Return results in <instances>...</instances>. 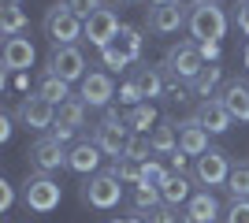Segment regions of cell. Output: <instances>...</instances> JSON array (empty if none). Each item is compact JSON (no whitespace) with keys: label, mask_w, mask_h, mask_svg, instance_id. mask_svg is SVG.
Here are the masks:
<instances>
[{"label":"cell","mask_w":249,"mask_h":223,"mask_svg":"<svg viewBox=\"0 0 249 223\" xmlns=\"http://www.w3.org/2000/svg\"><path fill=\"white\" fill-rule=\"evenodd\" d=\"M190 41H223V34H227V11L219 8V0H205V4H197V8H190Z\"/></svg>","instance_id":"1"},{"label":"cell","mask_w":249,"mask_h":223,"mask_svg":"<svg viewBox=\"0 0 249 223\" xmlns=\"http://www.w3.org/2000/svg\"><path fill=\"white\" fill-rule=\"evenodd\" d=\"M60 201H63V190H60V182L52 179V175L30 171V175L22 179V205H26L30 212L49 216V212L60 208Z\"/></svg>","instance_id":"2"},{"label":"cell","mask_w":249,"mask_h":223,"mask_svg":"<svg viewBox=\"0 0 249 223\" xmlns=\"http://www.w3.org/2000/svg\"><path fill=\"white\" fill-rule=\"evenodd\" d=\"M205 67L208 64H205V56H201V45L197 41H178V45H171L167 56H164L167 78H178V82H186V86L197 82Z\"/></svg>","instance_id":"3"},{"label":"cell","mask_w":249,"mask_h":223,"mask_svg":"<svg viewBox=\"0 0 249 223\" xmlns=\"http://www.w3.org/2000/svg\"><path fill=\"white\" fill-rule=\"evenodd\" d=\"M41 30H45V37H49L52 45H74L78 37H86V22L78 19L71 11V4L63 0V4H52V8L45 11Z\"/></svg>","instance_id":"4"},{"label":"cell","mask_w":249,"mask_h":223,"mask_svg":"<svg viewBox=\"0 0 249 223\" xmlns=\"http://www.w3.org/2000/svg\"><path fill=\"white\" fill-rule=\"evenodd\" d=\"M78 197H82V205H89L97 212H112L115 205L123 201V182L115 179L112 171H97V175H89L82 182Z\"/></svg>","instance_id":"5"},{"label":"cell","mask_w":249,"mask_h":223,"mask_svg":"<svg viewBox=\"0 0 249 223\" xmlns=\"http://www.w3.org/2000/svg\"><path fill=\"white\" fill-rule=\"evenodd\" d=\"M93 141L101 145L104 156H123L126 141H130V127L123 123V116H119V108H104L101 123L93 127Z\"/></svg>","instance_id":"6"},{"label":"cell","mask_w":249,"mask_h":223,"mask_svg":"<svg viewBox=\"0 0 249 223\" xmlns=\"http://www.w3.org/2000/svg\"><path fill=\"white\" fill-rule=\"evenodd\" d=\"M15 119H19L26 130H34V134H49V130L56 127V104L45 101L41 93H30V97H22V101H19Z\"/></svg>","instance_id":"7"},{"label":"cell","mask_w":249,"mask_h":223,"mask_svg":"<svg viewBox=\"0 0 249 223\" xmlns=\"http://www.w3.org/2000/svg\"><path fill=\"white\" fill-rule=\"evenodd\" d=\"M49 74L63 78V82H82L86 74V56L78 45H52L49 52Z\"/></svg>","instance_id":"8"},{"label":"cell","mask_w":249,"mask_h":223,"mask_svg":"<svg viewBox=\"0 0 249 223\" xmlns=\"http://www.w3.org/2000/svg\"><path fill=\"white\" fill-rule=\"evenodd\" d=\"M194 179H197V186H205V190H212V186H227L231 179V160L223 149H208L205 156L194 160Z\"/></svg>","instance_id":"9"},{"label":"cell","mask_w":249,"mask_h":223,"mask_svg":"<svg viewBox=\"0 0 249 223\" xmlns=\"http://www.w3.org/2000/svg\"><path fill=\"white\" fill-rule=\"evenodd\" d=\"M26 156H30V168L41 171V175H52V171L67 168V149L52 138V134H41V138L26 149Z\"/></svg>","instance_id":"10"},{"label":"cell","mask_w":249,"mask_h":223,"mask_svg":"<svg viewBox=\"0 0 249 223\" xmlns=\"http://www.w3.org/2000/svg\"><path fill=\"white\" fill-rule=\"evenodd\" d=\"M78 97L86 101V108H112L115 101V82L108 71H89L78 82Z\"/></svg>","instance_id":"11"},{"label":"cell","mask_w":249,"mask_h":223,"mask_svg":"<svg viewBox=\"0 0 249 223\" xmlns=\"http://www.w3.org/2000/svg\"><path fill=\"white\" fill-rule=\"evenodd\" d=\"M119 30H123V22H119V15H115L112 8H101L97 15L86 19V41L93 45V49H108V45H115Z\"/></svg>","instance_id":"12"},{"label":"cell","mask_w":249,"mask_h":223,"mask_svg":"<svg viewBox=\"0 0 249 223\" xmlns=\"http://www.w3.org/2000/svg\"><path fill=\"white\" fill-rule=\"evenodd\" d=\"M190 22V11L182 8V4H160V8H149V19H145V26H149V34H160V37H167V34H178L182 26Z\"/></svg>","instance_id":"13"},{"label":"cell","mask_w":249,"mask_h":223,"mask_svg":"<svg viewBox=\"0 0 249 223\" xmlns=\"http://www.w3.org/2000/svg\"><path fill=\"white\" fill-rule=\"evenodd\" d=\"M194 119H197L208 134H227V130L234 127V116L227 112L223 97H205V101L194 108Z\"/></svg>","instance_id":"14"},{"label":"cell","mask_w":249,"mask_h":223,"mask_svg":"<svg viewBox=\"0 0 249 223\" xmlns=\"http://www.w3.org/2000/svg\"><path fill=\"white\" fill-rule=\"evenodd\" d=\"M101 145H97L93 138H78L71 149H67V168L74 171V175H97V168H101Z\"/></svg>","instance_id":"15"},{"label":"cell","mask_w":249,"mask_h":223,"mask_svg":"<svg viewBox=\"0 0 249 223\" xmlns=\"http://www.w3.org/2000/svg\"><path fill=\"white\" fill-rule=\"evenodd\" d=\"M34 60H37V49H34V41L26 37V34H19V37H4V71H11V74L30 71Z\"/></svg>","instance_id":"16"},{"label":"cell","mask_w":249,"mask_h":223,"mask_svg":"<svg viewBox=\"0 0 249 223\" xmlns=\"http://www.w3.org/2000/svg\"><path fill=\"white\" fill-rule=\"evenodd\" d=\"M216 220H223V208L212 190H197L182 208V223H216Z\"/></svg>","instance_id":"17"},{"label":"cell","mask_w":249,"mask_h":223,"mask_svg":"<svg viewBox=\"0 0 249 223\" xmlns=\"http://www.w3.org/2000/svg\"><path fill=\"white\" fill-rule=\"evenodd\" d=\"M175 130H178V149H182L186 156L197 160V156H205L208 149H212V145H208V138H212V134H208V130L201 127L194 116L182 119V123H175Z\"/></svg>","instance_id":"18"},{"label":"cell","mask_w":249,"mask_h":223,"mask_svg":"<svg viewBox=\"0 0 249 223\" xmlns=\"http://www.w3.org/2000/svg\"><path fill=\"white\" fill-rule=\"evenodd\" d=\"M223 104L238 123H249V82L246 78H234V82L223 86Z\"/></svg>","instance_id":"19"},{"label":"cell","mask_w":249,"mask_h":223,"mask_svg":"<svg viewBox=\"0 0 249 223\" xmlns=\"http://www.w3.org/2000/svg\"><path fill=\"white\" fill-rule=\"evenodd\" d=\"M160 197H164V205H171V208H178V205L186 208V201L194 197V190H190V179H186V175H175V171H171V175H167V182L160 186Z\"/></svg>","instance_id":"20"},{"label":"cell","mask_w":249,"mask_h":223,"mask_svg":"<svg viewBox=\"0 0 249 223\" xmlns=\"http://www.w3.org/2000/svg\"><path fill=\"white\" fill-rule=\"evenodd\" d=\"M134 82L142 86V97H164L167 93V74L160 71V67H138L134 71Z\"/></svg>","instance_id":"21"},{"label":"cell","mask_w":249,"mask_h":223,"mask_svg":"<svg viewBox=\"0 0 249 223\" xmlns=\"http://www.w3.org/2000/svg\"><path fill=\"white\" fill-rule=\"evenodd\" d=\"M86 116H89V108H86L82 97H71V101H63V104L56 108V123H60V127H71V130H82Z\"/></svg>","instance_id":"22"},{"label":"cell","mask_w":249,"mask_h":223,"mask_svg":"<svg viewBox=\"0 0 249 223\" xmlns=\"http://www.w3.org/2000/svg\"><path fill=\"white\" fill-rule=\"evenodd\" d=\"M37 93H41L45 101H52L56 108H60L63 101H71V97H74L71 93V82H63V78H56V74H49V71L37 78Z\"/></svg>","instance_id":"23"},{"label":"cell","mask_w":249,"mask_h":223,"mask_svg":"<svg viewBox=\"0 0 249 223\" xmlns=\"http://www.w3.org/2000/svg\"><path fill=\"white\" fill-rule=\"evenodd\" d=\"M30 30V19H26V11L15 8V4H4V11H0V34L4 37H19V34Z\"/></svg>","instance_id":"24"},{"label":"cell","mask_w":249,"mask_h":223,"mask_svg":"<svg viewBox=\"0 0 249 223\" xmlns=\"http://www.w3.org/2000/svg\"><path fill=\"white\" fill-rule=\"evenodd\" d=\"M130 205H134V212H156L160 205H164V197H160V186H149V182H138L134 193H130Z\"/></svg>","instance_id":"25"},{"label":"cell","mask_w":249,"mask_h":223,"mask_svg":"<svg viewBox=\"0 0 249 223\" xmlns=\"http://www.w3.org/2000/svg\"><path fill=\"white\" fill-rule=\"evenodd\" d=\"M115 45L130 56V64H138V60L145 56V37H142L138 26H126V22H123V30H119V37H115Z\"/></svg>","instance_id":"26"},{"label":"cell","mask_w":249,"mask_h":223,"mask_svg":"<svg viewBox=\"0 0 249 223\" xmlns=\"http://www.w3.org/2000/svg\"><path fill=\"white\" fill-rule=\"evenodd\" d=\"M123 123L130 127V134H149V127L156 123V108L149 104V101H145V104H134L123 116Z\"/></svg>","instance_id":"27"},{"label":"cell","mask_w":249,"mask_h":223,"mask_svg":"<svg viewBox=\"0 0 249 223\" xmlns=\"http://www.w3.org/2000/svg\"><path fill=\"white\" fill-rule=\"evenodd\" d=\"M149 141H153V153H175L178 149V130H175V123L171 119H164L160 127H153V134H149Z\"/></svg>","instance_id":"28"},{"label":"cell","mask_w":249,"mask_h":223,"mask_svg":"<svg viewBox=\"0 0 249 223\" xmlns=\"http://www.w3.org/2000/svg\"><path fill=\"white\" fill-rule=\"evenodd\" d=\"M108 171H112L119 182H130V186H138V182L145 179V164H138V160H130V156H115V164Z\"/></svg>","instance_id":"29"},{"label":"cell","mask_w":249,"mask_h":223,"mask_svg":"<svg viewBox=\"0 0 249 223\" xmlns=\"http://www.w3.org/2000/svg\"><path fill=\"white\" fill-rule=\"evenodd\" d=\"M227 193H231V201H249V164H234L231 168Z\"/></svg>","instance_id":"30"},{"label":"cell","mask_w":249,"mask_h":223,"mask_svg":"<svg viewBox=\"0 0 249 223\" xmlns=\"http://www.w3.org/2000/svg\"><path fill=\"white\" fill-rule=\"evenodd\" d=\"M123 156L138 160V164H149L153 160V141H149V134H130V141H126Z\"/></svg>","instance_id":"31"},{"label":"cell","mask_w":249,"mask_h":223,"mask_svg":"<svg viewBox=\"0 0 249 223\" xmlns=\"http://www.w3.org/2000/svg\"><path fill=\"white\" fill-rule=\"evenodd\" d=\"M219 78H223V67H219V64H208L205 71H201V78L194 82V93H197L201 101H205V97H212V89L219 86Z\"/></svg>","instance_id":"32"},{"label":"cell","mask_w":249,"mask_h":223,"mask_svg":"<svg viewBox=\"0 0 249 223\" xmlns=\"http://www.w3.org/2000/svg\"><path fill=\"white\" fill-rule=\"evenodd\" d=\"M101 64L108 67V74H112V71H123V67H130V56H126L119 45H108V49H101Z\"/></svg>","instance_id":"33"},{"label":"cell","mask_w":249,"mask_h":223,"mask_svg":"<svg viewBox=\"0 0 249 223\" xmlns=\"http://www.w3.org/2000/svg\"><path fill=\"white\" fill-rule=\"evenodd\" d=\"M119 104L134 108V104H145V97H142V86L134 82V78H126L123 86H119Z\"/></svg>","instance_id":"34"},{"label":"cell","mask_w":249,"mask_h":223,"mask_svg":"<svg viewBox=\"0 0 249 223\" xmlns=\"http://www.w3.org/2000/svg\"><path fill=\"white\" fill-rule=\"evenodd\" d=\"M190 93H194V86H186V82H178V78H167V101L171 104H186L190 101Z\"/></svg>","instance_id":"35"},{"label":"cell","mask_w":249,"mask_h":223,"mask_svg":"<svg viewBox=\"0 0 249 223\" xmlns=\"http://www.w3.org/2000/svg\"><path fill=\"white\" fill-rule=\"evenodd\" d=\"M167 175H171V168H164V164L149 160V164H145V179H142V182H149V186H164Z\"/></svg>","instance_id":"36"},{"label":"cell","mask_w":249,"mask_h":223,"mask_svg":"<svg viewBox=\"0 0 249 223\" xmlns=\"http://www.w3.org/2000/svg\"><path fill=\"white\" fill-rule=\"evenodd\" d=\"M67 4H71V11L74 15H78V19H89V15H97V11L104 8V0H67Z\"/></svg>","instance_id":"37"},{"label":"cell","mask_w":249,"mask_h":223,"mask_svg":"<svg viewBox=\"0 0 249 223\" xmlns=\"http://www.w3.org/2000/svg\"><path fill=\"white\" fill-rule=\"evenodd\" d=\"M223 223H249V201H231L223 212Z\"/></svg>","instance_id":"38"},{"label":"cell","mask_w":249,"mask_h":223,"mask_svg":"<svg viewBox=\"0 0 249 223\" xmlns=\"http://www.w3.org/2000/svg\"><path fill=\"white\" fill-rule=\"evenodd\" d=\"M182 216H175V208L171 205H160L156 212H149V223H178Z\"/></svg>","instance_id":"39"},{"label":"cell","mask_w":249,"mask_h":223,"mask_svg":"<svg viewBox=\"0 0 249 223\" xmlns=\"http://www.w3.org/2000/svg\"><path fill=\"white\" fill-rule=\"evenodd\" d=\"M11 205H15V186L8 179H0V212H11Z\"/></svg>","instance_id":"40"},{"label":"cell","mask_w":249,"mask_h":223,"mask_svg":"<svg viewBox=\"0 0 249 223\" xmlns=\"http://www.w3.org/2000/svg\"><path fill=\"white\" fill-rule=\"evenodd\" d=\"M201 56H205V64H219L223 45H219V41H205V45H201Z\"/></svg>","instance_id":"41"},{"label":"cell","mask_w":249,"mask_h":223,"mask_svg":"<svg viewBox=\"0 0 249 223\" xmlns=\"http://www.w3.org/2000/svg\"><path fill=\"white\" fill-rule=\"evenodd\" d=\"M49 134H52L56 141H60V145H67V141H74V134H78V130H71V127H60V123H56V127H52Z\"/></svg>","instance_id":"42"},{"label":"cell","mask_w":249,"mask_h":223,"mask_svg":"<svg viewBox=\"0 0 249 223\" xmlns=\"http://www.w3.org/2000/svg\"><path fill=\"white\" fill-rule=\"evenodd\" d=\"M171 171H175V175H186V153H182V149L171 153Z\"/></svg>","instance_id":"43"},{"label":"cell","mask_w":249,"mask_h":223,"mask_svg":"<svg viewBox=\"0 0 249 223\" xmlns=\"http://www.w3.org/2000/svg\"><path fill=\"white\" fill-rule=\"evenodd\" d=\"M11 130H15V127H11V116L4 112V116H0V141H8V138H11Z\"/></svg>","instance_id":"44"},{"label":"cell","mask_w":249,"mask_h":223,"mask_svg":"<svg viewBox=\"0 0 249 223\" xmlns=\"http://www.w3.org/2000/svg\"><path fill=\"white\" fill-rule=\"evenodd\" d=\"M11 86H15V89H30V78H26V71L11 74Z\"/></svg>","instance_id":"45"},{"label":"cell","mask_w":249,"mask_h":223,"mask_svg":"<svg viewBox=\"0 0 249 223\" xmlns=\"http://www.w3.org/2000/svg\"><path fill=\"white\" fill-rule=\"evenodd\" d=\"M112 223H149V220H142V216H138V212H134V216H115V220H112Z\"/></svg>","instance_id":"46"},{"label":"cell","mask_w":249,"mask_h":223,"mask_svg":"<svg viewBox=\"0 0 249 223\" xmlns=\"http://www.w3.org/2000/svg\"><path fill=\"white\" fill-rule=\"evenodd\" d=\"M182 8H197V4H205V0H178Z\"/></svg>","instance_id":"47"},{"label":"cell","mask_w":249,"mask_h":223,"mask_svg":"<svg viewBox=\"0 0 249 223\" xmlns=\"http://www.w3.org/2000/svg\"><path fill=\"white\" fill-rule=\"evenodd\" d=\"M160 4H175V0H149V8H160Z\"/></svg>","instance_id":"48"},{"label":"cell","mask_w":249,"mask_h":223,"mask_svg":"<svg viewBox=\"0 0 249 223\" xmlns=\"http://www.w3.org/2000/svg\"><path fill=\"white\" fill-rule=\"evenodd\" d=\"M4 4H15V8H19V4H22V0H4Z\"/></svg>","instance_id":"49"},{"label":"cell","mask_w":249,"mask_h":223,"mask_svg":"<svg viewBox=\"0 0 249 223\" xmlns=\"http://www.w3.org/2000/svg\"><path fill=\"white\" fill-rule=\"evenodd\" d=\"M246 67H249V49H246Z\"/></svg>","instance_id":"50"},{"label":"cell","mask_w":249,"mask_h":223,"mask_svg":"<svg viewBox=\"0 0 249 223\" xmlns=\"http://www.w3.org/2000/svg\"><path fill=\"white\" fill-rule=\"evenodd\" d=\"M123 4H138V0H123Z\"/></svg>","instance_id":"51"},{"label":"cell","mask_w":249,"mask_h":223,"mask_svg":"<svg viewBox=\"0 0 249 223\" xmlns=\"http://www.w3.org/2000/svg\"><path fill=\"white\" fill-rule=\"evenodd\" d=\"M242 30H246V34H249V22H246V26H242Z\"/></svg>","instance_id":"52"},{"label":"cell","mask_w":249,"mask_h":223,"mask_svg":"<svg viewBox=\"0 0 249 223\" xmlns=\"http://www.w3.org/2000/svg\"><path fill=\"white\" fill-rule=\"evenodd\" d=\"M246 4H249V0H246Z\"/></svg>","instance_id":"53"}]
</instances>
